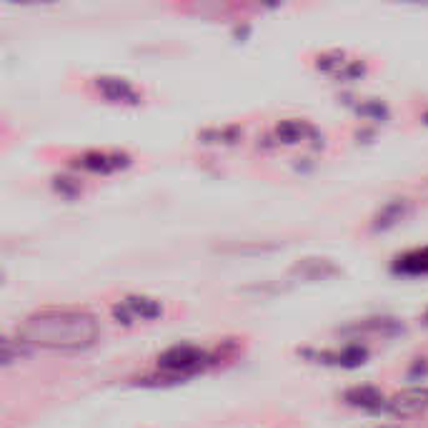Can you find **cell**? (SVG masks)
<instances>
[{
	"mask_svg": "<svg viewBox=\"0 0 428 428\" xmlns=\"http://www.w3.org/2000/svg\"><path fill=\"white\" fill-rule=\"evenodd\" d=\"M98 318L80 308H43L35 310L18 328L26 346L48 351H86L98 341Z\"/></svg>",
	"mask_w": 428,
	"mask_h": 428,
	"instance_id": "1",
	"label": "cell"
},
{
	"mask_svg": "<svg viewBox=\"0 0 428 428\" xmlns=\"http://www.w3.org/2000/svg\"><path fill=\"white\" fill-rule=\"evenodd\" d=\"M213 361H216V356L211 351L193 346V343H178V346H171L168 351L160 353L158 369L168 378H185V375H193L198 371L208 369Z\"/></svg>",
	"mask_w": 428,
	"mask_h": 428,
	"instance_id": "2",
	"label": "cell"
},
{
	"mask_svg": "<svg viewBox=\"0 0 428 428\" xmlns=\"http://www.w3.org/2000/svg\"><path fill=\"white\" fill-rule=\"evenodd\" d=\"M91 86L100 98L115 103V106H138L143 100V93L133 86L131 80L118 78V75H95Z\"/></svg>",
	"mask_w": 428,
	"mask_h": 428,
	"instance_id": "3",
	"label": "cell"
},
{
	"mask_svg": "<svg viewBox=\"0 0 428 428\" xmlns=\"http://www.w3.org/2000/svg\"><path fill=\"white\" fill-rule=\"evenodd\" d=\"M113 316L118 323L156 321L163 316V304L151 296H125L120 304L113 306Z\"/></svg>",
	"mask_w": 428,
	"mask_h": 428,
	"instance_id": "4",
	"label": "cell"
},
{
	"mask_svg": "<svg viewBox=\"0 0 428 428\" xmlns=\"http://www.w3.org/2000/svg\"><path fill=\"white\" fill-rule=\"evenodd\" d=\"M133 163V158L125 151H86L75 158V165L95 176H108V173L123 171Z\"/></svg>",
	"mask_w": 428,
	"mask_h": 428,
	"instance_id": "5",
	"label": "cell"
},
{
	"mask_svg": "<svg viewBox=\"0 0 428 428\" xmlns=\"http://www.w3.org/2000/svg\"><path fill=\"white\" fill-rule=\"evenodd\" d=\"M386 413H391L393 418H413L428 411V389L426 386H413L406 389L401 393H396L393 398L386 401Z\"/></svg>",
	"mask_w": 428,
	"mask_h": 428,
	"instance_id": "6",
	"label": "cell"
},
{
	"mask_svg": "<svg viewBox=\"0 0 428 428\" xmlns=\"http://www.w3.org/2000/svg\"><path fill=\"white\" fill-rule=\"evenodd\" d=\"M273 138L281 145H298L318 138V128L304 118H286L273 128Z\"/></svg>",
	"mask_w": 428,
	"mask_h": 428,
	"instance_id": "7",
	"label": "cell"
},
{
	"mask_svg": "<svg viewBox=\"0 0 428 428\" xmlns=\"http://www.w3.org/2000/svg\"><path fill=\"white\" fill-rule=\"evenodd\" d=\"M323 363H333V366H343V369H356L369 361V348L361 346V343H346L343 348H333V351H323L318 353Z\"/></svg>",
	"mask_w": 428,
	"mask_h": 428,
	"instance_id": "8",
	"label": "cell"
},
{
	"mask_svg": "<svg viewBox=\"0 0 428 428\" xmlns=\"http://www.w3.org/2000/svg\"><path fill=\"white\" fill-rule=\"evenodd\" d=\"M343 401L353 406V409H363V411H378L386 409V396L375 386H353V389L346 391Z\"/></svg>",
	"mask_w": 428,
	"mask_h": 428,
	"instance_id": "9",
	"label": "cell"
},
{
	"mask_svg": "<svg viewBox=\"0 0 428 428\" xmlns=\"http://www.w3.org/2000/svg\"><path fill=\"white\" fill-rule=\"evenodd\" d=\"M393 270L403 276H428V245L398 256L393 261Z\"/></svg>",
	"mask_w": 428,
	"mask_h": 428,
	"instance_id": "10",
	"label": "cell"
},
{
	"mask_svg": "<svg viewBox=\"0 0 428 428\" xmlns=\"http://www.w3.org/2000/svg\"><path fill=\"white\" fill-rule=\"evenodd\" d=\"M198 138L203 140V143H213V145H231L243 138V131L238 125H223V128H208Z\"/></svg>",
	"mask_w": 428,
	"mask_h": 428,
	"instance_id": "11",
	"label": "cell"
},
{
	"mask_svg": "<svg viewBox=\"0 0 428 428\" xmlns=\"http://www.w3.org/2000/svg\"><path fill=\"white\" fill-rule=\"evenodd\" d=\"M403 208H406L403 203H389L381 213H378V225H383V228H386V225L398 223V221L403 218V213H406Z\"/></svg>",
	"mask_w": 428,
	"mask_h": 428,
	"instance_id": "12",
	"label": "cell"
},
{
	"mask_svg": "<svg viewBox=\"0 0 428 428\" xmlns=\"http://www.w3.org/2000/svg\"><path fill=\"white\" fill-rule=\"evenodd\" d=\"M358 113H361V115H373V118H381V115H386V106H381L378 100H371V103H366V106L358 108Z\"/></svg>",
	"mask_w": 428,
	"mask_h": 428,
	"instance_id": "13",
	"label": "cell"
},
{
	"mask_svg": "<svg viewBox=\"0 0 428 428\" xmlns=\"http://www.w3.org/2000/svg\"><path fill=\"white\" fill-rule=\"evenodd\" d=\"M423 120H426V123H428V113H426V115H423Z\"/></svg>",
	"mask_w": 428,
	"mask_h": 428,
	"instance_id": "14",
	"label": "cell"
},
{
	"mask_svg": "<svg viewBox=\"0 0 428 428\" xmlns=\"http://www.w3.org/2000/svg\"><path fill=\"white\" fill-rule=\"evenodd\" d=\"M426 321H428V310H426Z\"/></svg>",
	"mask_w": 428,
	"mask_h": 428,
	"instance_id": "15",
	"label": "cell"
}]
</instances>
